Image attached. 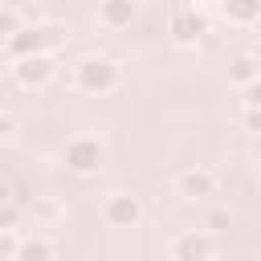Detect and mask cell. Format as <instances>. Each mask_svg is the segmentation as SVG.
Masks as SVG:
<instances>
[{
	"label": "cell",
	"instance_id": "1",
	"mask_svg": "<svg viewBox=\"0 0 261 261\" xmlns=\"http://www.w3.org/2000/svg\"><path fill=\"white\" fill-rule=\"evenodd\" d=\"M118 82H122V69H118L110 57H102V53H86V57H77L73 69H69V86H73L77 94H90V98L114 94Z\"/></svg>",
	"mask_w": 261,
	"mask_h": 261
},
{
	"label": "cell",
	"instance_id": "2",
	"mask_svg": "<svg viewBox=\"0 0 261 261\" xmlns=\"http://www.w3.org/2000/svg\"><path fill=\"white\" fill-rule=\"evenodd\" d=\"M65 37H69L65 24H57V20H37V24H20V29L4 41V49H8L12 61H16V57H33V53H57V49L65 45Z\"/></svg>",
	"mask_w": 261,
	"mask_h": 261
},
{
	"label": "cell",
	"instance_id": "3",
	"mask_svg": "<svg viewBox=\"0 0 261 261\" xmlns=\"http://www.w3.org/2000/svg\"><path fill=\"white\" fill-rule=\"evenodd\" d=\"M61 163L73 175H98L106 167V143L98 135H86V130L82 135H69L65 147H61Z\"/></svg>",
	"mask_w": 261,
	"mask_h": 261
},
{
	"label": "cell",
	"instance_id": "4",
	"mask_svg": "<svg viewBox=\"0 0 261 261\" xmlns=\"http://www.w3.org/2000/svg\"><path fill=\"white\" fill-rule=\"evenodd\" d=\"M216 245L208 228H179L167 241V261H212Z\"/></svg>",
	"mask_w": 261,
	"mask_h": 261
},
{
	"label": "cell",
	"instance_id": "5",
	"mask_svg": "<svg viewBox=\"0 0 261 261\" xmlns=\"http://www.w3.org/2000/svg\"><path fill=\"white\" fill-rule=\"evenodd\" d=\"M167 29H171V41H175L179 49H196V45H200V37H204L212 24H208V16H204L200 8H192V4H179V8L171 12Z\"/></svg>",
	"mask_w": 261,
	"mask_h": 261
},
{
	"label": "cell",
	"instance_id": "6",
	"mask_svg": "<svg viewBox=\"0 0 261 261\" xmlns=\"http://www.w3.org/2000/svg\"><path fill=\"white\" fill-rule=\"evenodd\" d=\"M98 212H102V220L110 228H135L143 220V196H135V192H110Z\"/></svg>",
	"mask_w": 261,
	"mask_h": 261
},
{
	"label": "cell",
	"instance_id": "7",
	"mask_svg": "<svg viewBox=\"0 0 261 261\" xmlns=\"http://www.w3.org/2000/svg\"><path fill=\"white\" fill-rule=\"evenodd\" d=\"M57 65H53V53H33V57H16L12 61V77L20 90H45L53 82Z\"/></svg>",
	"mask_w": 261,
	"mask_h": 261
},
{
	"label": "cell",
	"instance_id": "8",
	"mask_svg": "<svg viewBox=\"0 0 261 261\" xmlns=\"http://www.w3.org/2000/svg\"><path fill=\"white\" fill-rule=\"evenodd\" d=\"M175 196L184 204H200V200L216 196V171H208V167H184L175 175Z\"/></svg>",
	"mask_w": 261,
	"mask_h": 261
},
{
	"label": "cell",
	"instance_id": "9",
	"mask_svg": "<svg viewBox=\"0 0 261 261\" xmlns=\"http://www.w3.org/2000/svg\"><path fill=\"white\" fill-rule=\"evenodd\" d=\"M139 16V4L135 0H102L98 4V24L118 33V29H130V20Z\"/></svg>",
	"mask_w": 261,
	"mask_h": 261
},
{
	"label": "cell",
	"instance_id": "10",
	"mask_svg": "<svg viewBox=\"0 0 261 261\" xmlns=\"http://www.w3.org/2000/svg\"><path fill=\"white\" fill-rule=\"evenodd\" d=\"M216 4L232 29H253L261 20V0H216Z\"/></svg>",
	"mask_w": 261,
	"mask_h": 261
},
{
	"label": "cell",
	"instance_id": "11",
	"mask_svg": "<svg viewBox=\"0 0 261 261\" xmlns=\"http://www.w3.org/2000/svg\"><path fill=\"white\" fill-rule=\"evenodd\" d=\"M29 216H33V224H37V228H53V224H61V220H65V204H61L57 196H33Z\"/></svg>",
	"mask_w": 261,
	"mask_h": 261
},
{
	"label": "cell",
	"instance_id": "12",
	"mask_svg": "<svg viewBox=\"0 0 261 261\" xmlns=\"http://www.w3.org/2000/svg\"><path fill=\"white\" fill-rule=\"evenodd\" d=\"M12 261H57V245L49 237H41V232L37 237H20Z\"/></svg>",
	"mask_w": 261,
	"mask_h": 261
},
{
	"label": "cell",
	"instance_id": "13",
	"mask_svg": "<svg viewBox=\"0 0 261 261\" xmlns=\"http://www.w3.org/2000/svg\"><path fill=\"white\" fill-rule=\"evenodd\" d=\"M228 82L232 86H253V82H261V65H257V57L253 53H232L228 57Z\"/></svg>",
	"mask_w": 261,
	"mask_h": 261
},
{
	"label": "cell",
	"instance_id": "14",
	"mask_svg": "<svg viewBox=\"0 0 261 261\" xmlns=\"http://www.w3.org/2000/svg\"><path fill=\"white\" fill-rule=\"evenodd\" d=\"M20 139V118L12 110H0V147H12Z\"/></svg>",
	"mask_w": 261,
	"mask_h": 261
},
{
	"label": "cell",
	"instance_id": "15",
	"mask_svg": "<svg viewBox=\"0 0 261 261\" xmlns=\"http://www.w3.org/2000/svg\"><path fill=\"white\" fill-rule=\"evenodd\" d=\"M20 24H24V16H20L16 8H0V45H4V41L20 29Z\"/></svg>",
	"mask_w": 261,
	"mask_h": 261
},
{
	"label": "cell",
	"instance_id": "16",
	"mask_svg": "<svg viewBox=\"0 0 261 261\" xmlns=\"http://www.w3.org/2000/svg\"><path fill=\"white\" fill-rule=\"evenodd\" d=\"M16 228H0V261H8L12 253H16Z\"/></svg>",
	"mask_w": 261,
	"mask_h": 261
},
{
	"label": "cell",
	"instance_id": "17",
	"mask_svg": "<svg viewBox=\"0 0 261 261\" xmlns=\"http://www.w3.org/2000/svg\"><path fill=\"white\" fill-rule=\"evenodd\" d=\"M20 224V208L8 200V204H0V228H16Z\"/></svg>",
	"mask_w": 261,
	"mask_h": 261
},
{
	"label": "cell",
	"instance_id": "18",
	"mask_svg": "<svg viewBox=\"0 0 261 261\" xmlns=\"http://www.w3.org/2000/svg\"><path fill=\"white\" fill-rule=\"evenodd\" d=\"M224 224H228V212H224V208L208 212V232H216V228H224Z\"/></svg>",
	"mask_w": 261,
	"mask_h": 261
},
{
	"label": "cell",
	"instance_id": "19",
	"mask_svg": "<svg viewBox=\"0 0 261 261\" xmlns=\"http://www.w3.org/2000/svg\"><path fill=\"white\" fill-rule=\"evenodd\" d=\"M257 102L261 98H257V82H253V86H245V110H257Z\"/></svg>",
	"mask_w": 261,
	"mask_h": 261
},
{
	"label": "cell",
	"instance_id": "20",
	"mask_svg": "<svg viewBox=\"0 0 261 261\" xmlns=\"http://www.w3.org/2000/svg\"><path fill=\"white\" fill-rule=\"evenodd\" d=\"M245 130H257V110H245Z\"/></svg>",
	"mask_w": 261,
	"mask_h": 261
},
{
	"label": "cell",
	"instance_id": "21",
	"mask_svg": "<svg viewBox=\"0 0 261 261\" xmlns=\"http://www.w3.org/2000/svg\"><path fill=\"white\" fill-rule=\"evenodd\" d=\"M8 200H12V188H8L4 179H0V204H8Z\"/></svg>",
	"mask_w": 261,
	"mask_h": 261
},
{
	"label": "cell",
	"instance_id": "22",
	"mask_svg": "<svg viewBox=\"0 0 261 261\" xmlns=\"http://www.w3.org/2000/svg\"><path fill=\"white\" fill-rule=\"evenodd\" d=\"M192 8H208V4H216V0H188Z\"/></svg>",
	"mask_w": 261,
	"mask_h": 261
},
{
	"label": "cell",
	"instance_id": "23",
	"mask_svg": "<svg viewBox=\"0 0 261 261\" xmlns=\"http://www.w3.org/2000/svg\"><path fill=\"white\" fill-rule=\"evenodd\" d=\"M0 77H4V65H0Z\"/></svg>",
	"mask_w": 261,
	"mask_h": 261
},
{
	"label": "cell",
	"instance_id": "24",
	"mask_svg": "<svg viewBox=\"0 0 261 261\" xmlns=\"http://www.w3.org/2000/svg\"><path fill=\"white\" fill-rule=\"evenodd\" d=\"M8 261H12V257H8Z\"/></svg>",
	"mask_w": 261,
	"mask_h": 261
}]
</instances>
